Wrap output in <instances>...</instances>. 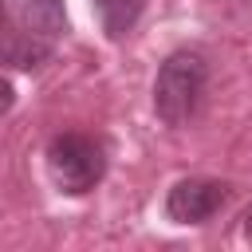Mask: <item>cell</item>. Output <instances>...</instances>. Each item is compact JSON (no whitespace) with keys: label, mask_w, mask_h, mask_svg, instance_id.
Segmentation results:
<instances>
[{"label":"cell","mask_w":252,"mask_h":252,"mask_svg":"<svg viewBox=\"0 0 252 252\" xmlns=\"http://www.w3.org/2000/svg\"><path fill=\"white\" fill-rule=\"evenodd\" d=\"M205 59L193 51H173L154 79V110L165 126H185L205 94Z\"/></svg>","instance_id":"cell-1"},{"label":"cell","mask_w":252,"mask_h":252,"mask_svg":"<svg viewBox=\"0 0 252 252\" xmlns=\"http://www.w3.org/2000/svg\"><path fill=\"white\" fill-rule=\"evenodd\" d=\"M47 173L63 193L79 197V193L94 189L106 173L102 146L87 134H55L47 142Z\"/></svg>","instance_id":"cell-2"},{"label":"cell","mask_w":252,"mask_h":252,"mask_svg":"<svg viewBox=\"0 0 252 252\" xmlns=\"http://www.w3.org/2000/svg\"><path fill=\"white\" fill-rule=\"evenodd\" d=\"M228 197L224 181H209V177H185L169 189L165 197V213L177 224H205Z\"/></svg>","instance_id":"cell-3"},{"label":"cell","mask_w":252,"mask_h":252,"mask_svg":"<svg viewBox=\"0 0 252 252\" xmlns=\"http://www.w3.org/2000/svg\"><path fill=\"white\" fill-rule=\"evenodd\" d=\"M47 55H51V43L43 35H35V32H8V35H0V63L39 67Z\"/></svg>","instance_id":"cell-4"},{"label":"cell","mask_w":252,"mask_h":252,"mask_svg":"<svg viewBox=\"0 0 252 252\" xmlns=\"http://www.w3.org/2000/svg\"><path fill=\"white\" fill-rule=\"evenodd\" d=\"M20 20L28 24V32H35L43 39H55L67 32L63 0H20Z\"/></svg>","instance_id":"cell-5"},{"label":"cell","mask_w":252,"mask_h":252,"mask_svg":"<svg viewBox=\"0 0 252 252\" xmlns=\"http://www.w3.org/2000/svg\"><path fill=\"white\" fill-rule=\"evenodd\" d=\"M94 12H98V24L110 39H122L134 32V24L142 20L146 12V0H94Z\"/></svg>","instance_id":"cell-6"},{"label":"cell","mask_w":252,"mask_h":252,"mask_svg":"<svg viewBox=\"0 0 252 252\" xmlns=\"http://www.w3.org/2000/svg\"><path fill=\"white\" fill-rule=\"evenodd\" d=\"M12 102H16V91H12V83H8L4 75H0V118H4L8 110H12Z\"/></svg>","instance_id":"cell-7"},{"label":"cell","mask_w":252,"mask_h":252,"mask_svg":"<svg viewBox=\"0 0 252 252\" xmlns=\"http://www.w3.org/2000/svg\"><path fill=\"white\" fill-rule=\"evenodd\" d=\"M244 232H248V236H252V209H248V213H244Z\"/></svg>","instance_id":"cell-8"},{"label":"cell","mask_w":252,"mask_h":252,"mask_svg":"<svg viewBox=\"0 0 252 252\" xmlns=\"http://www.w3.org/2000/svg\"><path fill=\"white\" fill-rule=\"evenodd\" d=\"M0 16H4V0H0Z\"/></svg>","instance_id":"cell-9"}]
</instances>
